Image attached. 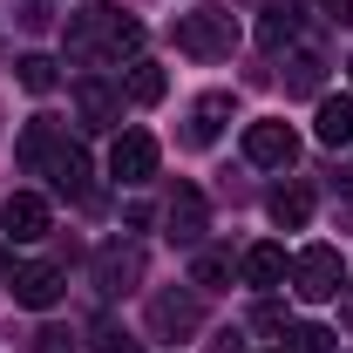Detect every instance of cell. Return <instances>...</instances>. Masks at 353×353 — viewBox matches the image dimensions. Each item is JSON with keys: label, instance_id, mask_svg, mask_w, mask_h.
Returning <instances> with one entry per match:
<instances>
[{"label": "cell", "instance_id": "cell-27", "mask_svg": "<svg viewBox=\"0 0 353 353\" xmlns=\"http://www.w3.org/2000/svg\"><path fill=\"white\" fill-rule=\"evenodd\" d=\"M319 7H326L333 21H353V0H319Z\"/></svg>", "mask_w": 353, "mask_h": 353}, {"label": "cell", "instance_id": "cell-17", "mask_svg": "<svg viewBox=\"0 0 353 353\" xmlns=\"http://www.w3.org/2000/svg\"><path fill=\"white\" fill-rule=\"evenodd\" d=\"M292 34H299V0H272L265 21H259V41L265 48H285Z\"/></svg>", "mask_w": 353, "mask_h": 353}, {"label": "cell", "instance_id": "cell-14", "mask_svg": "<svg viewBox=\"0 0 353 353\" xmlns=\"http://www.w3.org/2000/svg\"><path fill=\"white\" fill-rule=\"evenodd\" d=\"M54 150H61V130H54L48 116H34V123L21 130V143H14V157H21V170H28V176H41Z\"/></svg>", "mask_w": 353, "mask_h": 353}, {"label": "cell", "instance_id": "cell-7", "mask_svg": "<svg viewBox=\"0 0 353 353\" xmlns=\"http://www.w3.org/2000/svg\"><path fill=\"white\" fill-rule=\"evenodd\" d=\"M197 326H204V299H197V292H157V299H150V333L183 340V333H197Z\"/></svg>", "mask_w": 353, "mask_h": 353}, {"label": "cell", "instance_id": "cell-2", "mask_svg": "<svg viewBox=\"0 0 353 353\" xmlns=\"http://www.w3.org/2000/svg\"><path fill=\"white\" fill-rule=\"evenodd\" d=\"M176 48H183L190 61H224V54L238 48L231 7H197V14H183V21H176Z\"/></svg>", "mask_w": 353, "mask_h": 353}, {"label": "cell", "instance_id": "cell-5", "mask_svg": "<svg viewBox=\"0 0 353 353\" xmlns=\"http://www.w3.org/2000/svg\"><path fill=\"white\" fill-rule=\"evenodd\" d=\"M48 224H54V211H48L41 190H14V197L0 204V231H7L14 245H34V238H48Z\"/></svg>", "mask_w": 353, "mask_h": 353}, {"label": "cell", "instance_id": "cell-9", "mask_svg": "<svg viewBox=\"0 0 353 353\" xmlns=\"http://www.w3.org/2000/svg\"><path fill=\"white\" fill-rule=\"evenodd\" d=\"M48 183H54V190H61V197H75V204H95V190H88V157H82V143H68V136H61V150H54V157H48Z\"/></svg>", "mask_w": 353, "mask_h": 353}, {"label": "cell", "instance_id": "cell-13", "mask_svg": "<svg viewBox=\"0 0 353 353\" xmlns=\"http://www.w3.org/2000/svg\"><path fill=\"white\" fill-rule=\"evenodd\" d=\"M238 272H245V285H259V292H272V285H285V279H292L285 245H252V252L238 259Z\"/></svg>", "mask_w": 353, "mask_h": 353}, {"label": "cell", "instance_id": "cell-18", "mask_svg": "<svg viewBox=\"0 0 353 353\" xmlns=\"http://www.w3.org/2000/svg\"><path fill=\"white\" fill-rule=\"evenodd\" d=\"M224 116H231V95H204V102L190 109V130H183V136H190V143H211Z\"/></svg>", "mask_w": 353, "mask_h": 353}, {"label": "cell", "instance_id": "cell-12", "mask_svg": "<svg viewBox=\"0 0 353 353\" xmlns=\"http://www.w3.org/2000/svg\"><path fill=\"white\" fill-rule=\"evenodd\" d=\"M204 218H211V211H204V190L176 183L170 204H163V224H170V238H176V245H197V238H204Z\"/></svg>", "mask_w": 353, "mask_h": 353}, {"label": "cell", "instance_id": "cell-29", "mask_svg": "<svg viewBox=\"0 0 353 353\" xmlns=\"http://www.w3.org/2000/svg\"><path fill=\"white\" fill-rule=\"evenodd\" d=\"M347 75H353V61H347Z\"/></svg>", "mask_w": 353, "mask_h": 353}, {"label": "cell", "instance_id": "cell-25", "mask_svg": "<svg viewBox=\"0 0 353 353\" xmlns=\"http://www.w3.org/2000/svg\"><path fill=\"white\" fill-rule=\"evenodd\" d=\"M252 326H259V333H285V312H279V306H259V312H252Z\"/></svg>", "mask_w": 353, "mask_h": 353}, {"label": "cell", "instance_id": "cell-26", "mask_svg": "<svg viewBox=\"0 0 353 353\" xmlns=\"http://www.w3.org/2000/svg\"><path fill=\"white\" fill-rule=\"evenodd\" d=\"M340 326H353V279L340 285Z\"/></svg>", "mask_w": 353, "mask_h": 353}, {"label": "cell", "instance_id": "cell-16", "mask_svg": "<svg viewBox=\"0 0 353 353\" xmlns=\"http://www.w3.org/2000/svg\"><path fill=\"white\" fill-rule=\"evenodd\" d=\"M265 211H272L279 231H299V224L312 218V190H306V183H285V190H272V204H265Z\"/></svg>", "mask_w": 353, "mask_h": 353}, {"label": "cell", "instance_id": "cell-4", "mask_svg": "<svg viewBox=\"0 0 353 353\" xmlns=\"http://www.w3.org/2000/svg\"><path fill=\"white\" fill-rule=\"evenodd\" d=\"M292 157H299L292 123H245V163H259V170H292Z\"/></svg>", "mask_w": 353, "mask_h": 353}, {"label": "cell", "instance_id": "cell-3", "mask_svg": "<svg viewBox=\"0 0 353 353\" xmlns=\"http://www.w3.org/2000/svg\"><path fill=\"white\" fill-rule=\"evenodd\" d=\"M340 285H347V259L333 252V245H306L299 259H292V292L319 306V299H340Z\"/></svg>", "mask_w": 353, "mask_h": 353}, {"label": "cell", "instance_id": "cell-10", "mask_svg": "<svg viewBox=\"0 0 353 353\" xmlns=\"http://www.w3.org/2000/svg\"><path fill=\"white\" fill-rule=\"evenodd\" d=\"M61 285H68V272H61V265H48V259H34V265H21V272H14V299H21V306H34V312L54 306V299H61Z\"/></svg>", "mask_w": 353, "mask_h": 353}, {"label": "cell", "instance_id": "cell-28", "mask_svg": "<svg viewBox=\"0 0 353 353\" xmlns=\"http://www.w3.org/2000/svg\"><path fill=\"white\" fill-rule=\"evenodd\" d=\"M0 279H7V252H0Z\"/></svg>", "mask_w": 353, "mask_h": 353}, {"label": "cell", "instance_id": "cell-6", "mask_svg": "<svg viewBox=\"0 0 353 353\" xmlns=\"http://www.w3.org/2000/svg\"><path fill=\"white\" fill-rule=\"evenodd\" d=\"M109 176H116V183H150V176H157V136L150 130H123L116 150H109Z\"/></svg>", "mask_w": 353, "mask_h": 353}, {"label": "cell", "instance_id": "cell-19", "mask_svg": "<svg viewBox=\"0 0 353 353\" xmlns=\"http://www.w3.org/2000/svg\"><path fill=\"white\" fill-rule=\"evenodd\" d=\"M190 285H197V292L231 285V252H197V259H190Z\"/></svg>", "mask_w": 353, "mask_h": 353}, {"label": "cell", "instance_id": "cell-22", "mask_svg": "<svg viewBox=\"0 0 353 353\" xmlns=\"http://www.w3.org/2000/svg\"><path fill=\"white\" fill-rule=\"evenodd\" d=\"M285 353H333V333L326 326H285Z\"/></svg>", "mask_w": 353, "mask_h": 353}, {"label": "cell", "instance_id": "cell-15", "mask_svg": "<svg viewBox=\"0 0 353 353\" xmlns=\"http://www.w3.org/2000/svg\"><path fill=\"white\" fill-rule=\"evenodd\" d=\"M312 130H319L326 150H347V143H353V95H326L319 116H312Z\"/></svg>", "mask_w": 353, "mask_h": 353}, {"label": "cell", "instance_id": "cell-11", "mask_svg": "<svg viewBox=\"0 0 353 353\" xmlns=\"http://www.w3.org/2000/svg\"><path fill=\"white\" fill-rule=\"evenodd\" d=\"M136 279H143V245H102L95 252V285L116 299V292H130Z\"/></svg>", "mask_w": 353, "mask_h": 353}, {"label": "cell", "instance_id": "cell-23", "mask_svg": "<svg viewBox=\"0 0 353 353\" xmlns=\"http://www.w3.org/2000/svg\"><path fill=\"white\" fill-rule=\"evenodd\" d=\"M285 88H292V95H312V88H319V61L299 54V61H292V75H285Z\"/></svg>", "mask_w": 353, "mask_h": 353}, {"label": "cell", "instance_id": "cell-8", "mask_svg": "<svg viewBox=\"0 0 353 353\" xmlns=\"http://www.w3.org/2000/svg\"><path fill=\"white\" fill-rule=\"evenodd\" d=\"M75 116H82V130H116L123 123V95L102 82V75H82L75 82Z\"/></svg>", "mask_w": 353, "mask_h": 353}, {"label": "cell", "instance_id": "cell-21", "mask_svg": "<svg viewBox=\"0 0 353 353\" xmlns=\"http://www.w3.org/2000/svg\"><path fill=\"white\" fill-rule=\"evenodd\" d=\"M14 68H21V88H28V95H48V88L61 82V68H54L48 54H21Z\"/></svg>", "mask_w": 353, "mask_h": 353}, {"label": "cell", "instance_id": "cell-24", "mask_svg": "<svg viewBox=\"0 0 353 353\" xmlns=\"http://www.w3.org/2000/svg\"><path fill=\"white\" fill-rule=\"evenodd\" d=\"M95 353H143L130 340V333H116V326H102V333H95Z\"/></svg>", "mask_w": 353, "mask_h": 353}, {"label": "cell", "instance_id": "cell-20", "mask_svg": "<svg viewBox=\"0 0 353 353\" xmlns=\"http://www.w3.org/2000/svg\"><path fill=\"white\" fill-rule=\"evenodd\" d=\"M123 88H130V102L150 109V102H163V88H170V82H163V68H157V61H130V82H123Z\"/></svg>", "mask_w": 353, "mask_h": 353}, {"label": "cell", "instance_id": "cell-1", "mask_svg": "<svg viewBox=\"0 0 353 353\" xmlns=\"http://www.w3.org/2000/svg\"><path fill=\"white\" fill-rule=\"evenodd\" d=\"M143 48V21L123 7H88L68 21V61H123Z\"/></svg>", "mask_w": 353, "mask_h": 353}]
</instances>
